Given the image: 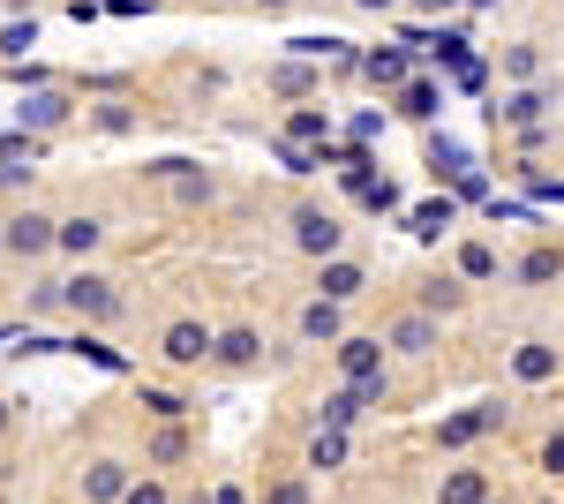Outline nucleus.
<instances>
[{"label": "nucleus", "instance_id": "13", "mask_svg": "<svg viewBox=\"0 0 564 504\" xmlns=\"http://www.w3.org/2000/svg\"><path fill=\"white\" fill-rule=\"evenodd\" d=\"M129 460H113V452H98V460H84V504H121V490H129Z\"/></svg>", "mask_w": 564, "mask_h": 504}, {"label": "nucleus", "instance_id": "18", "mask_svg": "<svg viewBox=\"0 0 564 504\" xmlns=\"http://www.w3.org/2000/svg\"><path fill=\"white\" fill-rule=\"evenodd\" d=\"M459 279H467V287H489V279H505V256L489 249V242H459Z\"/></svg>", "mask_w": 564, "mask_h": 504}, {"label": "nucleus", "instance_id": "20", "mask_svg": "<svg viewBox=\"0 0 564 504\" xmlns=\"http://www.w3.org/2000/svg\"><path fill=\"white\" fill-rule=\"evenodd\" d=\"M181 490L159 474V467H143V474H129V490H121V504H174Z\"/></svg>", "mask_w": 564, "mask_h": 504}, {"label": "nucleus", "instance_id": "27", "mask_svg": "<svg viewBox=\"0 0 564 504\" xmlns=\"http://www.w3.org/2000/svg\"><path fill=\"white\" fill-rule=\"evenodd\" d=\"M354 8H369V15H384V8H399V0H354Z\"/></svg>", "mask_w": 564, "mask_h": 504}, {"label": "nucleus", "instance_id": "9", "mask_svg": "<svg viewBox=\"0 0 564 504\" xmlns=\"http://www.w3.org/2000/svg\"><path fill=\"white\" fill-rule=\"evenodd\" d=\"M332 354H339V377H347V384H369V377H384V369H391L384 332H377V339H369V332H347Z\"/></svg>", "mask_w": 564, "mask_h": 504}, {"label": "nucleus", "instance_id": "17", "mask_svg": "<svg viewBox=\"0 0 564 504\" xmlns=\"http://www.w3.org/2000/svg\"><path fill=\"white\" fill-rule=\"evenodd\" d=\"M550 279H564V249H527L520 264H512V287H520V294H542Z\"/></svg>", "mask_w": 564, "mask_h": 504}, {"label": "nucleus", "instance_id": "14", "mask_svg": "<svg viewBox=\"0 0 564 504\" xmlns=\"http://www.w3.org/2000/svg\"><path fill=\"white\" fill-rule=\"evenodd\" d=\"M188 452H196V429H188V415H181V421H159V429L143 437V467H181Z\"/></svg>", "mask_w": 564, "mask_h": 504}, {"label": "nucleus", "instance_id": "23", "mask_svg": "<svg viewBox=\"0 0 564 504\" xmlns=\"http://www.w3.org/2000/svg\"><path fill=\"white\" fill-rule=\"evenodd\" d=\"M534 467H542L550 482H564V421H557V429H542V444H534Z\"/></svg>", "mask_w": 564, "mask_h": 504}, {"label": "nucleus", "instance_id": "24", "mask_svg": "<svg viewBox=\"0 0 564 504\" xmlns=\"http://www.w3.org/2000/svg\"><path fill=\"white\" fill-rule=\"evenodd\" d=\"M257 504H308V482L302 474H279V482H263Z\"/></svg>", "mask_w": 564, "mask_h": 504}, {"label": "nucleus", "instance_id": "26", "mask_svg": "<svg viewBox=\"0 0 564 504\" xmlns=\"http://www.w3.org/2000/svg\"><path fill=\"white\" fill-rule=\"evenodd\" d=\"M406 114H414V121H430V114H436V90L414 84V90H406Z\"/></svg>", "mask_w": 564, "mask_h": 504}, {"label": "nucleus", "instance_id": "6", "mask_svg": "<svg viewBox=\"0 0 564 504\" xmlns=\"http://www.w3.org/2000/svg\"><path fill=\"white\" fill-rule=\"evenodd\" d=\"M212 369L218 377H257L263 369V324H249V317L218 324L212 332Z\"/></svg>", "mask_w": 564, "mask_h": 504}, {"label": "nucleus", "instance_id": "29", "mask_svg": "<svg viewBox=\"0 0 564 504\" xmlns=\"http://www.w3.org/2000/svg\"><path fill=\"white\" fill-rule=\"evenodd\" d=\"M263 8H271V15H279V8H294V0H263Z\"/></svg>", "mask_w": 564, "mask_h": 504}, {"label": "nucleus", "instance_id": "5", "mask_svg": "<svg viewBox=\"0 0 564 504\" xmlns=\"http://www.w3.org/2000/svg\"><path fill=\"white\" fill-rule=\"evenodd\" d=\"M212 332L218 324H204V317H166V324H159V362L181 369V377H188V369H212Z\"/></svg>", "mask_w": 564, "mask_h": 504}, {"label": "nucleus", "instance_id": "25", "mask_svg": "<svg viewBox=\"0 0 564 504\" xmlns=\"http://www.w3.org/2000/svg\"><path fill=\"white\" fill-rule=\"evenodd\" d=\"M143 407H151V421H181V415H188L181 392H143Z\"/></svg>", "mask_w": 564, "mask_h": 504}, {"label": "nucleus", "instance_id": "30", "mask_svg": "<svg viewBox=\"0 0 564 504\" xmlns=\"http://www.w3.org/2000/svg\"><path fill=\"white\" fill-rule=\"evenodd\" d=\"M414 8H452V0H414Z\"/></svg>", "mask_w": 564, "mask_h": 504}, {"label": "nucleus", "instance_id": "15", "mask_svg": "<svg viewBox=\"0 0 564 504\" xmlns=\"http://www.w3.org/2000/svg\"><path fill=\"white\" fill-rule=\"evenodd\" d=\"M467 294H475V287H467L459 271H430V279L414 287V301H422L430 317H459V309H467Z\"/></svg>", "mask_w": 564, "mask_h": 504}, {"label": "nucleus", "instance_id": "8", "mask_svg": "<svg viewBox=\"0 0 564 504\" xmlns=\"http://www.w3.org/2000/svg\"><path fill=\"white\" fill-rule=\"evenodd\" d=\"M369 287H377V271H369V256H354V249L324 256V264H316V279H308V294H332V301H347V309L369 294Z\"/></svg>", "mask_w": 564, "mask_h": 504}, {"label": "nucleus", "instance_id": "7", "mask_svg": "<svg viewBox=\"0 0 564 504\" xmlns=\"http://www.w3.org/2000/svg\"><path fill=\"white\" fill-rule=\"evenodd\" d=\"M53 234H61L53 211H15V218H0V249L15 256V264H45V256H53Z\"/></svg>", "mask_w": 564, "mask_h": 504}, {"label": "nucleus", "instance_id": "3", "mask_svg": "<svg viewBox=\"0 0 564 504\" xmlns=\"http://www.w3.org/2000/svg\"><path fill=\"white\" fill-rule=\"evenodd\" d=\"M286 242H294V256H308V264H324V256L347 249V218L324 204H294L286 211Z\"/></svg>", "mask_w": 564, "mask_h": 504}, {"label": "nucleus", "instance_id": "21", "mask_svg": "<svg viewBox=\"0 0 564 504\" xmlns=\"http://www.w3.org/2000/svg\"><path fill=\"white\" fill-rule=\"evenodd\" d=\"M339 460H347V429H316V437H308V452H302V467L324 474V467H339Z\"/></svg>", "mask_w": 564, "mask_h": 504}, {"label": "nucleus", "instance_id": "1", "mask_svg": "<svg viewBox=\"0 0 564 504\" xmlns=\"http://www.w3.org/2000/svg\"><path fill=\"white\" fill-rule=\"evenodd\" d=\"M61 294H68V317H76V324H121V309H129L121 279L98 271V264H76V271L61 279Z\"/></svg>", "mask_w": 564, "mask_h": 504}, {"label": "nucleus", "instance_id": "31", "mask_svg": "<svg viewBox=\"0 0 564 504\" xmlns=\"http://www.w3.org/2000/svg\"><path fill=\"white\" fill-rule=\"evenodd\" d=\"M174 504H212V497H174Z\"/></svg>", "mask_w": 564, "mask_h": 504}, {"label": "nucleus", "instance_id": "2", "mask_svg": "<svg viewBox=\"0 0 564 504\" xmlns=\"http://www.w3.org/2000/svg\"><path fill=\"white\" fill-rule=\"evenodd\" d=\"M436 346H444V317H430L422 301H406V309H391V317H384V354H391V362L422 369Z\"/></svg>", "mask_w": 564, "mask_h": 504}, {"label": "nucleus", "instance_id": "22", "mask_svg": "<svg viewBox=\"0 0 564 504\" xmlns=\"http://www.w3.org/2000/svg\"><path fill=\"white\" fill-rule=\"evenodd\" d=\"M23 317H68V294H61V279H39V287H23Z\"/></svg>", "mask_w": 564, "mask_h": 504}, {"label": "nucleus", "instance_id": "10", "mask_svg": "<svg viewBox=\"0 0 564 504\" xmlns=\"http://www.w3.org/2000/svg\"><path fill=\"white\" fill-rule=\"evenodd\" d=\"M98 249H106V218H98V211H76V218H61V234H53V256H68V264H90Z\"/></svg>", "mask_w": 564, "mask_h": 504}, {"label": "nucleus", "instance_id": "28", "mask_svg": "<svg viewBox=\"0 0 564 504\" xmlns=\"http://www.w3.org/2000/svg\"><path fill=\"white\" fill-rule=\"evenodd\" d=\"M481 504H520V497H512V490H489V497H481Z\"/></svg>", "mask_w": 564, "mask_h": 504}, {"label": "nucleus", "instance_id": "16", "mask_svg": "<svg viewBox=\"0 0 564 504\" xmlns=\"http://www.w3.org/2000/svg\"><path fill=\"white\" fill-rule=\"evenodd\" d=\"M489 490H497L489 467H452V474H436V504H481Z\"/></svg>", "mask_w": 564, "mask_h": 504}, {"label": "nucleus", "instance_id": "11", "mask_svg": "<svg viewBox=\"0 0 564 504\" xmlns=\"http://www.w3.org/2000/svg\"><path fill=\"white\" fill-rule=\"evenodd\" d=\"M512 421V407L505 399H481V407H467V415H452L444 429H436V444H481L489 429H505Z\"/></svg>", "mask_w": 564, "mask_h": 504}, {"label": "nucleus", "instance_id": "19", "mask_svg": "<svg viewBox=\"0 0 564 504\" xmlns=\"http://www.w3.org/2000/svg\"><path fill=\"white\" fill-rule=\"evenodd\" d=\"M361 407H369V399H361V384H339V392L316 407V421H324V429H354V421H361Z\"/></svg>", "mask_w": 564, "mask_h": 504}, {"label": "nucleus", "instance_id": "12", "mask_svg": "<svg viewBox=\"0 0 564 504\" xmlns=\"http://www.w3.org/2000/svg\"><path fill=\"white\" fill-rule=\"evenodd\" d=\"M505 369H512V384H550L564 369V346H557V339H520Z\"/></svg>", "mask_w": 564, "mask_h": 504}, {"label": "nucleus", "instance_id": "4", "mask_svg": "<svg viewBox=\"0 0 564 504\" xmlns=\"http://www.w3.org/2000/svg\"><path fill=\"white\" fill-rule=\"evenodd\" d=\"M286 332H294V346H339V339L354 332V309H347V301H332V294H302Z\"/></svg>", "mask_w": 564, "mask_h": 504}]
</instances>
